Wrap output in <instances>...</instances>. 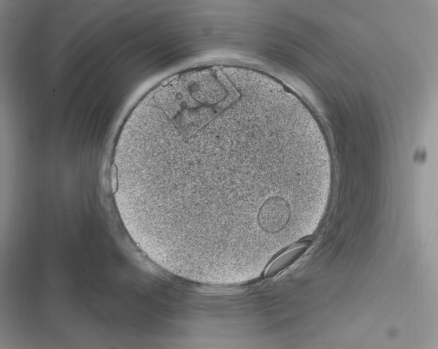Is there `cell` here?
Wrapping results in <instances>:
<instances>
[{"instance_id": "1", "label": "cell", "mask_w": 438, "mask_h": 349, "mask_svg": "<svg viewBox=\"0 0 438 349\" xmlns=\"http://www.w3.org/2000/svg\"><path fill=\"white\" fill-rule=\"evenodd\" d=\"M310 244L309 241L301 242L281 253L267 267L264 278H272L289 267L307 251Z\"/></svg>"}]
</instances>
